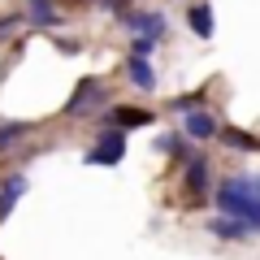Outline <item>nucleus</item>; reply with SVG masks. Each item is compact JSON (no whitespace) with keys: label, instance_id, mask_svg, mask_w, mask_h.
I'll list each match as a JSON object with an SVG mask.
<instances>
[{"label":"nucleus","instance_id":"2","mask_svg":"<svg viewBox=\"0 0 260 260\" xmlns=\"http://www.w3.org/2000/svg\"><path fill=\"white\" fill-rule=\"evenodd\" d=\"M121 156H126V130H104L100 143H95L91 152H87V165H121Z\"/></svg>","mask_w":260,"mask_h":260},{"label":"nucleus","instance_id":"5","mask_svg":"<svg viewBox=\"0 0 260 260\" xmlns=\"http://www.w3.org/2000/svg\"><path fill=\"white\" fill-rule=\"evenodd\" d=\"M217 130H221V126H217L213 113H204V109H191V113H186V135H191V139H213Z\"/></svg>","mask_w":260,"mask_h":260},{"label":"nucleus","instance_id":"12","mask_svg":"<svg viewBox=\"0 0 260 260\" xmlns=\"http://www.w3.org/2000/svg\"><path fill=\"white\" fill-rule=\"evenodd\" d=\"M186 22H191V30H195V35H213V9H208V5H195V9L191 13H186Z\"/></svg>","mask_w":260,"mask_h":260},{"label":"nucleus","instance_id":"9","mask_svg":"<svg viewBox=\"0 0 260 260\" xmlns=\"http://www.w3.org/2000/svg\"><path fill=\"white\" fill-rule=\"evenodd\" d=\"M22 191H26V178H22V174H13L9 182L0 186V217H9V213H13V204H18V195H22Z\"/></svg>","mask_w":260,"mask_h":260},{"label":"nucleus","instance_id":"3","mask_svg":"<svg viewBox=\"0 0 260 260\" xmlns=\"http://www.w3.org/2000/svg\"><path fill=\"white\" fill-rule=\"evenodd\" d=\"M186 195H191V200H186V204H204L208 200V160H200L195 156L191 165H186Z\"/></svg>","mask_w":260,"mask_h":260},{"label":"nucleus","instance_id":"1","mask_svg":"<svg viewBox=\"0 0 260 260\" xmlns=\"http://www.w3.org/2000/svg\"><path fill=\"white\" fill-rule=\"evenodd\" d=\"M217 208L221 217H239L247 234H260V178L234 174L217 186Z\"/></svg>","mask_w":260,"mask_h":260},{"label":"nucleus","instance_id":"10","mask_svg":"<svg viewBox=\"0 0 260 260\" xmlns=\"http://www.w3.org/2000/svg\"><path fill=\"white\" fill-rule=\"evenodd\" d=\"M26 13L35 26H56V5L52 0H26Z\"/></svg>","mask_w":260,"mask_h":260},{"label":"nucleus","instance_id":"4","mask_svg":"<svg viewBox=\"0 0 260 260\" xmlns=\"http://www.w3.org/2000/svg\"><path fill=\"white\" fill-rule=\"evenodd\" d=\"M100 91H104L100 78H83V83H78V91L65 100V113H87L95 100H100Z\"/></svg>","mask_w":260,"mask_h":260},{"label":"nucleus","instance_id":"15","mask_svg":"<svg viewBox=\"0 0 260 260\" xmlns=\"http://www.w3.org/2000/svg\"><path fill=\"white\" fill-rule=\"evenodd\" d=\"M152 48H156V39H152V35H135V56H148Z\"/></svg>","mask_w":260,"mask_h":260},{"label":"nucleus","instance_id":"13","mask_svg":"<svg viewBox=\"0 0 260 260\" xmlns=\"http://www.w3.org/2000/svg\"><path fill=\"white\" fill-rule=\"evenodd\" d=\"M217 135H221V139L230 143V148H247V152H256V148H260V139H256V135H234V130H217Z\"/></svg>","mask_w":260,"mask_h":260},{"label":"nucleus","instance_id":"6","mask_svg":"<svg viewBox=\"0 0 260 260\" xmlns=\"http://www.w3.org/2000/svg\"><path fill=\"white\" fill-rule=\"evenodd\" d=\"M208 234H217L225 243H239V239H247V225L239 217H217V221H208Z\"/></svg>","mask_w":260,"mask_h":260},{"label":"nucleus","instance_id":"16","mask_svg":"<svg viewBox=\"0 0 260 260\" xmlns=\"http://www.w3.org/2000/svg\"><path fill=\"white\" fill-rule=\"evenodd\" d=\"M182 109V113H191V109H200V95H182V100H174V113Z\"/></svg>","mask_w":260,"mask_h":260},{"label":"nucleus","instance_id":"7","mask_svg":"<svg viewBox=\"0 0 260 260\" xmlns=\"http://www.w3.org/2000/svg\"><path fill=\"white\" fill-rule=\"evenodd\" d=\"M126 70H130V83H135V87H143V91H152V87H156V74H152L148 56H135V52H130Z\"/></svg>","mask_w":260,"mask_h":260},{"label":"nucleus","instance_id":"14","mask_svg":"<svg viewBox=\"0 0 260 260\" xmlns=\"http://www.w3.org/2000/svg\"><path fill=\"white\" fill-rule=\"evenodd\" d=\"M18 139H22V121H0V148H9Z\"/></svg>","mask_w":260,"mask_h":260},{"label":"nucleus","instance_id":"8","mask_svg":"<svg viewBox=\"0 0 260 260\" xmlns=\"http://www.w3.org/2000/svg\"><path fill=\"white\" fill-rule=\"evenodd\" d=\"M109 117H113V126H117V130H126V126H152V121H156L148 109H113Z\"/></svg>","mask_w":260,"mask_h":260},{"label":"nucleus","instance_id":"17","mask_svg":"<svg viewBox=\"0 0 260 260\" xmlns=\"http://www.w3.org/2000/svg\"><path fill=\"white\" fill-rule=\"evenodd\" d=\"M126 5H130V0H104V9H113V13H121Z\"/></svg>","mask_w":260,"mask_h":260},{"label":"nucleus","instance_id":"11","mask_svg":"<svg viewBox=\"0 0 260 260\" xmlns=\"http://www.w3.org/2000/svg\"><path fill=\"white\" fill-rule=\"evenodd\" d=\"M130 30H135V35H152V39H156L160 30H165V18H160V13H139V18H130Z\"/></svg>","mask_w":260,"mask_h":260}]
</instances>
